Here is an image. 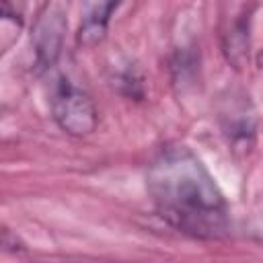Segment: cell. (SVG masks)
<instances>
[{
	"label": "cell",
	"instance_id": "cell-1",
	"mask_svg": "<svg viewBox=\"0 0 263 263\" xmlns=\"http://www.w3.org/2000/svg\"><path fill=\"white\" fill-rule=\"evenodd\" d=\"M146 191L156 214L177 232L205 242L230 234L228 201L191 148H160L148 164Z\"/></svg>",
	"mask_w": 263,
	"mask_h": 263
},
{
	"label": "cell",
	"instance_id": "cell-2",
	"mask_svg": "<svg viewBox=\"0 0 263 263\" xmlns=\"http://www.w3.org/2000/svg\"><path fill=\"white\" fill-rule=\"evenodd\" d=\"M49 113L53 123L70 138H88L99 125V109L92 97L64 74L51 84Z\"/></svg>",
	"mask_w": 263,
	"mask_h": 263
},
{
	"label": "cell",
	"instance_id": "cell-3",
	"mask_svg": "<svg viewBox=\"0 0 263 263\" xmlns=\"http://www.w3.org/2000/svg\"><path fill=\"white\" fill-rule=\"evenodd\" d=\"M68 21L58 6H47L33 23L31 29V45L35 51V70L49 72L55 68L66 37Z\"/></svg>",
	"mask_w": 263,
	"mask_h": 263
},
{
	"label": "cell",
	"instance_id": "cell-4",
	"mask_svg": "<svg viewBox=\"0 0 263 263\" xmlns=\"http://www.w3.org/2000/svg\"><path fill=\"white\" fill-rule=\"evenodd\" d=\"M123 0H80V25L76 31V43L82 49L101 45L109 33L113 12Z\"/></svg>",
	"mask_w": 263,
	"mask_h": 263
},
{
	"label": "cell",
	"instance_id": "cell-5",
	"mask_svg": "<svg viewBox=\"0 0 263 263\" xmlns=\"http://www.w3.org/2000/svg\"><path fill=\"white\" fill-rule=\"evenodd\" d=\"M249 97H234L230 95V103L226 109H222V129L228 136V142L240 150H249L255 140V111L253 105L247 101Z\"/></svg>",
	"mask_w": 263,
	"mask_h": 263
},
{
	"label": "cell",
	"instance_id": "cell-6",
	"mask_svg": "<svg viewBox=\"0 0 263 263\" xmlns=\"http://www.w3.org/2000/svg\"><path fill=\"white\" fill-rule=\"evenodd\" d=\"M109 86L129 99V101H142L146 97V86H144V74L140 70V66L132 60H125V62H117L115 66L109 68Z\"/></svg>",
	"mask_w": 263,
	"mask_h": 263
},
{
	"label": "cell",
	"instance_id": "cell-7",
	"mask_svg": "<svg viewBox=\"0 0 263 263\" xmlns=\"http://www.w3.org/2000/svg\"><path fill=\"white\" fill-rule=\"evenodd\" d=\"M249 18H240L224 37V55L234 70H240L249 58Z\"/></svg>",
	"mask_w": 263,
	"mask_h": 263
},
{
	"label": "cell",
	"instance_id": "cell-8",
	"mask_svg": "<svg viewBox=\"0 0 263 263\" xmlns=\"http://www.w3.org/2000/svg\"><path fill=\"white\" fill-rule=\"evenodd\" d=\"M29 0H0V16L8 25H12L16 31L23 29L25 16H27Z\"/></svg>",
	"mask_w": 263,
	"mask_h": 263
},
{
	"label": "cell",
	"instance_id": "cell-9",
	"mask_svg": "<svg viewBox=\"0 0 263 263\" xmlns=\"http://www.w3.org/2000/svg\"><path fill=\"white\" fill-rule=\"evenodd\" d=\"M2 249L6 253H23L25 251V242L14 234L10 232V228H2Z\"/></svg>",
	"mask_w": 263,
	"mask_h": 263
}]
</instances>
